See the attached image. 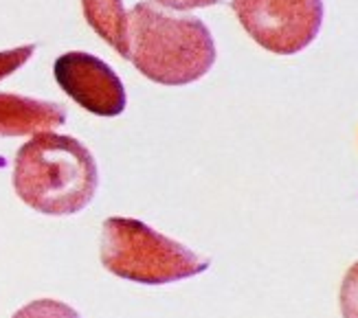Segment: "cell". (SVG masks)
Returning <instances> with one entry per match:
<instances>
[{
    "label": "cell",
    "instance_id": "cell-1",
    "mask_svg": "<svg viewBox=\"0 0 358 318\" xmlns=\"http://www.w3.org/2000/svg\"><path fill=\"white\" fill-rule=\"evenodd\" d=\"M217 51L209 27L196 15H174L152 0L128 11V57L154 84L187 86L205 77Z\"/></svg>",
    "mask_w": 358,
    "mask_h": 318
},
{
    "label": "cell",
    "instance_id": "cell-2",
    "mask_svg": "<svg viewBox=\"0 0 358 318\" xmlns=\"http://www.w3.org/2000/svg\"><path fill=\"white\" fill-rule=\"evenodd\" d=\"M97 185L95 158L73 136L40 132L15 154L13 189L38 213L55 217L80 213L95 198Z\"/></svg>",
    "mask_w": 358,
    "mask_h": 318
},
{
    "label": "cell",
    "instance_id": "cell-3",
    "mask_svg": "<svg viewBox=\"0 0 358 318\" xmlns=\"http://www.w3.org/2000/svg\"><path fill=\"white\" fill-rule=\"evenodd\" d=\"M101 263L119 279L165 285L205 273L211 259H202L141 219L108 217L101 226Z\"/></svg>",
    "mask_w": 358,
    "mask_h": 318
},
{
    "label": "cell",
    "instance_id": "cell-4",
    "mask_svg": "<svg viewBox=\"0 0 358 318\" xmlns=\"http://www.w3.org/2000/svg\"><path fill=\"white\" fill-rule=\"evenodd\" d=\"M242 29L264 51L297 55L323 27V0H231Z\"/></svg>",
    "mask_w": 358,
    "mask_h": 318
},
{
    "label": "cell",
    "instance_id": "cell-5",
    "mask_svg": "<svg viewBox=\"0 0 358 318\" xmlns=\"http://www.w3.org/2000/svg\"><path fill=\"white\" fill-rule=\"evenodd\" d=\"M57 86L80 103L86 113L97 117H119L128 97L123 82L108 64L84 51H69L53 64Z\"/></svg>",
    "mask_w": 358,
    "mask_h": 318
},
{
    "label": "cell",
    "instance_id": "cell-6",
    "mask_svg": "<svg viewBox=\"0 0 358 318\" xmlns=\"http://www.w3.org/2000/svg\"><path fill=\"white\" fill-rule=\"evenodd\" d=\"M64 123L66 108L62 103L0 92V136L40 134Z\"/></svg>",
    "mask_w": 358,
    "mask_h": 318
},
{
    "label": "cell",
    "instance_id": "cell-7",
    "mask_svg": "<svg viewBox=\"0 0 358 318\" xmlns=\"http://www.w3.org/2000/svg\"><path fill=\"white\" fill-rule=\"evenodd\" d=\"M84 18L99 38L128 57V11L121 0H82Z\"/></svg>",
    "mask_w": 358,
    "mask_h": 318
},
{
    "label": "cell",
    "instance_id": "cell-8",
    "mask_svg": "<svg viewBox=\"0 0 358 318\" xmlns=\"http://www.w3.org/2000/svg\"><path fill=\"white\" fill-rule=\"evenodd\" d=\"M11 318H82L80 312L55 298H38L20 308Z\"/></svg>",
    "mask_w": 358,
    "mask_h": 318
},
{
    "label": "cell",
    "instance_id": "cell-9",
    "mask_svg": "<svg viewBox=\"0 0 358 318\" xmlns=\"http://www.w3.org/2000/svg\"><path fill=\"white\" fill-rule=\"evenodd\" d=\"M338 303L343 318H358V261L350 266V270L343 277L338 292Z\"/></svg>",
    "mask_w": 358,
    "mask_h": 318
},
{
    "label": "cell",
    "instance_id": "cell-10",
    "mask_svg": "<svg viewBox=\"0 0 358 318\" xmlns=\"http://www.w3.org/2000/svg\"><path fill=\"white\" fill-rule=\"evenodd\" d=\"M34 53H36V44H24V46H15V49L0 51V82L5 77L13 75L18 68H22Z\"/></svg>",
    "mask_w": 358,
    "mask_h": 318
},
{
    "label": "cell",
    "instance_id": "cell-11",
    "mask_svg": "<svg viewBox=\"0 0 358 318\" xmlns=\"http://www.w3.org/2000/svg\"><path fill=\"white\" fill-rule=\"evenodd\" d=\"M163 7H169L174 11H189V9H202V7H213L222 0H154Z\"/></svg>",
    "mask_w": 358,
    "mask_h": 318
}]
</instances>
